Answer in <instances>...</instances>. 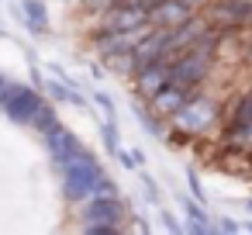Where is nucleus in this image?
I'll return each instance as SVG.
<instances>
[{
	"label": "nucleus",
	"instance_id": "obj_1",
	"mask_svg": "<svg viewBox=\"0 0 252 235\" xmlns=\"http://www.w3.org/2000/svg\"><path fill=\"white\" fill-rule=\"evenodd\" d=\"M59 173H63V194L69 201H87L94 194H114L118 190V183L100 169V163L90 152H80L76 159L59 166Z\"/></svg>",
	"mask_w": 252,
	"mask_h": 235
},
{
	"label": "nucleus",
	"instance_id": "obj_2",
	"mask_svg": "<svg viewBox=\"0 0 252 235\" xmlns=\"http://www.w3.org/2000/svg\"><path fill=\"white\" fill-rule=\"evenodd\" d=\"M121 218H125V204L118 201V194H94L87 197L80 225L94 235H114L121 232Z\"/></svg>",
	"mask_w": 252,
	"mask_h": 235
},
{
	"label": "nucleus",
	"instance_id": "obj_3",
	"mask_svg": "<svg viewBox=\"0 0 252 235\" xmlns=\"http://www.w3.org/2000/svg\"><path fill=\"white\" fill-rule=\"evenodd\" d=\"M169 121H173V128L183 132V135H207V132L214 128V121H218V104L207 101V97L190 94L187 104H183Z\"/></svg>",
	"mask_w": 252,
	"mask_h": 235
},
{
	"label": "nucleus",
	"instance_id": "obj_4",
	"mask_svg": "<svg viewBox=\"0 0 252 235\" xmlns=\"http://www.w3.org/2000/svg\"><path fill=\"white\" fill-rule=\"evenodd\" d=\"M49 101L35 90V87H21V83H11L7 87V94L0 97V107H4V114L14 121V125H35V118L42 114V107H45Z\"/></svg>",
	"mask_w": 252,
	"mask_h": 235
},
{
	"label": "nucleus",
	"instance_id": "obj_5",
	"mask_svg": "<svg viewBox=\"0 0 252 235\" xmlns=\"http://www.w3.org/2000/svg\"><path fill=\"white\" fill-rule=\"evenodd\" d=\"M224 142L235 145L238 152H252V90L235 104V114L224 128Z\"/></svg>",
	"mask_w": 252,
	"mask_h": 235
},
{
	"label": "nucleus",
	"instance_id": "obj_6",
	"mask_svg": "<svg viewBox=\"0 0 252 235\" xmlns=\"http://www.w3.org/2000/svg\"><path fill=\"white\" fill-rule=\"evenodd\" d=\"M207 21L214 28H249L252 25V0H218L207 7Z\"/></svg>",
	"mask_w": 252,
	"mask_h": 235
},
{
	"label": "nucleus",
	"instance_id": "obj_7",
	"mask_svg": "<svg viewBox=\"0 0 252 235\" xmlns=\"http://www.w3.org/2000/svg\"><path fill=\"white\" fill-rule=\"evenodd\" d=\"M193 18V4L190 0H156V4L149 7V28H180L183 21Z\"/></svg>",
	"mask_w": 252,
	"mask_h": 235
},
{
	"label": "nucleus",
	"instance_id": "obj_8",
	"mask_svg": "<svg viewBox=\"0 0 252 235\" xmlns=\"http://www.w3.org/2000/svg\"><path fill=\"white\" fill-rule=\"evenodd\" d=\"M45 145H49V156H52V163H56V166H66L69 159H76L80 152H87V149H83V142H80L69 128H63L59 121L45 132Z\"/></svg>",
	"mask_w": 252,
	"mask_h": 235
},
{
	"label": "nucleus",
	"instance_id": "obj_9",
	"mask_svg": "<svg viewBox=\"0 0 252 235\" xmlns=\"http://www.w3.org/2000/svg\"><path fill=\"white\" fill-rule=\"evenodd\" d=\"M166 83H169V59H156V63L135 69V90H138L145 101H152Z\"/></svg>",
	"mask_w": 252,
	"mask_h": 235
},
{
	"label": "nucleus",
	"instance_id": "obj_10",
	"mask_svg": "<svg viewBox=\"0 0 252 235\" xmlns=\"http://www.w3.org/2000/svg\"><path fill=\"white\" fill-rule=\"evenodd\" d=\"M104 28H114V32L149 28V11H145V7H135V4H114V7L104 14Z\"/></svg>",
	"mask_w": 252,
	"mask_h": 235
},
{
	"label": "nucleus",
	"instance_id": "obj_11",
	"mask_svg": "<svg viewBox=\"0 0 252 235\" xmlns=\"http://www.w3.org/2000/svg\"><path fill=\"white\" fill-rule=\"evenodd\" d=\"M190 94H193V90H187V87L166 83V87H162V90H159V94L149 101V104H152V111H156V114H162V118H173V114H176V111L187 104V97H190Z\"/></svg>",
	"mask_w": 252,
	"mask_h": 235
},
{
	"label": "nucleus",
	"instance_id": "obj_12",
	"mask_svg": "<svg viewBox=\"0 0 252 235\" xmlns=\"http://www.w3.org/2000/svg\"><path fill=\"white\" fill-rule=\"evenodd\" d=\"M21 14H25V25L35 32V35H45L49 32V11L42 0H25L21 4Z\"/></svg>",
	"mask_w": 252,
	"mask_h": 235
},
{
	"label": "nucleus",
	"instance_id": "obj_13",
	"mask_svg": "<svg viewBox=\"0 0 252 235\" xmlns=\"http://www.w3.org/2000/svg\"><path fill=\"white\" fill-rule=\"evenodd\" d=\"M183 211H187V232H218V225H211L207 221V214H204V207L200 204H190V201H183Z\"/></svg>",
	"mask_w": 252,
	"mask_h": 235
},
{
	"label": "nucleus",
	"instance_id": "obj_14",
	"mask_svg": "<svg viewBox=\"0 0 252 235\" xmlns=\"http://www.w3.org/2000/svg\"><path fill=\"white\" fill-rule=\"evenodd\" d=\"M100 138H104V145H107V152H111V156H118V152H121V142H118V125H114V118H107V121H104V132H100Z\"/></svg>",
	"mask_w": 252,
	"mask_h": 235
},
{
	"label": "nucleus",
	"instance_id": "obj_15",
	"mask_svg": "<svg viewBox=\"0 0 252 235\" xmlns=\"http://www.w3.org/2000/svg\"><path fill=\"white\" fill-rule=\"evenodd\" d=\"M52 125H56V111H52V104H45V107H42V114H38V118H35V125H32V128H35V132H42V135H45V132H49V128H52Z\"/></svg>",
	"mask_w": 252,
	"mask_h": 235
},
{
	"label": "nucleus",
	"instance_id": "obj_16",
	"mask_svg": "<svg viewBox=\"0 0 252 235\" xmlns=\"http://www.w3.org/2000/svg\"><path fill=\"white\" fill-rule=\"evenodd\" d=\"M97 104H100V107L107 111V118H114V101H111L107 94H97Z\"/></svg>",
	"mask_w": 252,
	"mask_h": 235
},
{
	"label": "nucleus",
	"instance_id": "obj_17",
	"mask_svg": "<svg viewBox=\"0 0 252 235\" xmlns=\"http://www.w3.org/2000/svg\"><path fill=\"white\" fill-rule=\"evenodd\" d=\"M162 221H166V228H169V232H180V225H176V221H173L166 211H162Z\"/></svg>",
	"mask_w": 252,
	"mask_h": 235
},
{
	"label": "nucleus",
	"instance_id": "obj_18",
	"mask_svg": "<svg viewBox=\"0 0 252 235\" xmlns=\"http://www.w3.org/2000/svg\"><path fill=\"white\" fill-rule=\"evenodd\" d=\"M218 228H221V232H235L238 225H235V221H218Z\"/></svg>",
	"mask_w": 252,
	"mask_h": 235
},
{
	"label": "nucleus",
	"instance_id": "obj_19",
	"mask_svg": "<svg viewBox=\"0 0 252 235\" xmlns=\"http://www.w3.org/2000/svg\"><path fill=\"white\" fill-rule=\"evenodd\" d=\"M245 59H249V63H252V45H249V52H245Z\"/></svg>",
	"mask_w": 252,
	"mask_h": 235
},
{
	"label": "nucleus",
	"instance_id": "obj_20",
	"mask_svg": "<svg viewBox=\"0 0 252 235\" xmlns=\"http://www.w3.org/2000/svg\"><path fill=\"white\" fill-rule=\"evenodd\" d=\"M245 228H249V232H252V225H245Z\"/></svg>",
	"mask_w": 252,
	"mask_h": 235
}]
</instances>
